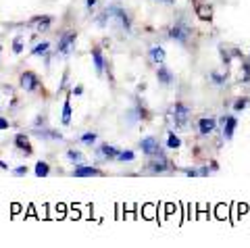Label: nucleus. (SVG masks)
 Returning <instances> with one entry per match:
<instances>
[{"label": "nucleus", "instance_id": "obj_1", "mask_svg": "<svg viewBox=\"0 0 250 248\" xmlns=\"http://www.w3.org/2000/svg\"><path fill=\"white\" fill-rule=\"evenodd\" d=\"M190 106H186L184 103H175V104H171L169 106V111H167V123H169V127H175L179 131H184L188 129V121H190Z\"/></svg>", "mask_w": 250, "mask_h": 248}, {"label": "nucleus", "instance_id": "obj_2", "mask_svg": "<svg viewBox=\"0 0 250 248\" xmlns=\"http://www.w3.org/2000/svg\"><path fill=\"white\" fill-rule=\"evenodd\" d=\"M117 21L119 23V27L125 29V32H131V23H129V17L125 15L123 9H119V6H106V11L103 13V17H98V25H104V21Z\"/></svg>", "mask_w": 250, "mask_h": 248}, {"label": "nucleus", "instance_id": "obj_3", "mask_svg": "<svg viewBox=\"0 0 250 248\" xmlns=\"http://www.w3.org/2000/svg\"><path fill=\"white\" fill-rule=\"evenodd\" d=\"M190 36H192V27L188 25L186 21H177L169 27V38L175 40L177 44H182V46H186L188 42H190Z\"/></svg>", "mask_w": 250, "mask_h": 248}, {"label": "nucleus", "instance_id": "obj_4", "mask_svg": "<svg viewBox=\"0 0 250 248\" xmlns=\"http://www.w3.org/2000/svg\"><path fill=\"white\" fill-rule=\"evenodd\" d=\"M154 161L148 163V171L150 173H167V171H175V165L171 163L165 154H161V157H152Z\"/></svg>", "mask_w": 250, "mask_h": 248}, {"label": "nucleus", "instance_id": "obj_5", "mask_svg": "<svg viewBox=\"0 0 250 248\" xmlns=\"http://www.w3.org/2000/svg\"><path fill=\"white\" fill-rule=\"evenodd\" d=\"M219 123H221V136H223V140H231L233 134H236V127H238L236 115H223V117L219 119Z\"/></svg>", "mask_w": 250, "mask_h": 248}, {"label": "nucleus", "instance_id": "obj_6", "mask_svg": "<svg viewBox=\"0 0 250 248\" xmlns=\"http://www.w3.org/2000/svg\"><path fill=\"white\" fill-rule=\"evenodd\" d=\"M140 148H142V152L146 154V157H161V154H163V148H161L159 140L152 138V136L142 138V142H140Z\"/></svg>", "mask_w": 250, "mask_h": 248}, {"label": "nucleus", "instance_id": "obj_7", "mask_svg": "<svg viewBox=\"0 0 250 248\" xmlns=\"http://www.w3.org/2000/svg\"><path fill=\"white\" fill-rule=\"evenodd\" d=\"M196 127H198V134L200 136H210V134H215L217 131V119L215 117H200L198 123H196Z\"/></svg>", "mask_w": 250, "mask_h": 248}, {"label": "nucleus", "instance_id": "obj_8", "mask_svg": "<svg viewBox=\"0 0 250 248\" xmlns=\"http://www.w3.org/2000/svg\"><path fill=\"white\" fill-rule=\"evenodd\" d=\"M219 169V165L217 163H210V165H205V167H196V169H182L184 171V175H188V177H208L213 171H217Z\"/></svg>", "mask_w": 250, "mask_h": 248}, {"label": "nucleus", "instance_id": "obj_9", "mask_svg": "<svg viewBox=\"0 0 250 248\" xmlns=\"http://www.w3.org/2000/svg\"><path fill=\"white\" fill-rule=\"evenodd\" d=\"M21 88L25 92H36L38 88H40V77H38L36 73H31V71L21 73Z\"/></svg>", "mask_w": 250, "mask_h": 248}, {"label": "nucleus", "instance_id": "obj_10", "mask_svg": "<svg viewBox=\"0 0 250 248\" xmlns=\"http://www.w3.org/2000/svg\"><path fill=\"white\" fill-rule=\"evenodd\" d=\"M75 40H77V32H67L59 40V54H69V52H71Z\"/></svg>", "mask_w": 250, "mask_h": 248}, {"label": "nucleus", "instance_id": "obj_11", "mask_svg": "<svg viewBox=\"0 0 250 248\" xmlns=\"http://www.w3.org/2000/svg\"><path fill=\"white\" fill-rule=\"evenodd\" d=\"M156 80H159V83H163V86H171V83L175 82V75L165 65H159V69H156Z\"/></svg>", "mask_w": 250, "mask_h": 248}, {"label": "nucleus", "instance_id": "obj_12", "mask_svg": "<svg viewBox=\"0 0 250 248\" xmlns=\"http://www.w3.org/2000/svg\"><path fill=\"white\" fill-rule=\"evenodd\" d=\"M148 59H150L152 65H163L165 63V59H167L165 48H163V46H152V48L148 50Z\"/></svg>", "mask_w": 250, "mask_h": 248}, {"label": "nucleus", "instance_id": "obj_13", "mask_svg": "<svg viewBox=\"0 0 250 248\" xmlns=\"http://www.w3.org/2000/svg\"><path fill=\"white\" fill-rule=\"evenodd\" d=\"M92 61H94V67H96V73L103 75L104 73V67H106V61H104L103 50H100L98 46H94V48H92Z\"/></svg>", "mask_w": 250, "mask_h": 248}, {"label": "nucleus", "instance_id": "obj_14", "mask_svg": "<svg viewBox=\"0 0 250 248\" xmlns=\"http://www.w3.org/2000/svg\"><path fill=\"white\" fill-rule=\"evenodd\" d=\"M103 175V171L96 167H85V165H77V169L73 171V177H98Z\"/></svg>", "mask_w": 250, "mask_h": 248}, {"label": "nucleus", "instance_id": "obj_15", "mask_svg": "<svg viewBox=\"0 0 250 248\" xmlns=\"http://www.w3.org/2000/svg\"><path fill=\"white\" fill-rule=\"evenodd\" d=\"M31 25H34L36 32H46V29H50V25H52V17H48V15L34 17V19H31Z\"/></svg>", "mask_w": 250, "mask_h": 248}, {"label": "nucleus", "instance_id": "obj_16", "mask_svg": "<svg viewBox=\"0 0 250 248\" xmlns=\"http://www.w3.org/2000/svg\"><path fill=\"white\" fill-rule=\"evenodd\" d=\"M119 148H115V146H108V144H100L98 146V154L100 157H104L106 161H115L117 157H119Z\"/></svg>", "mask_w": 250, "mask_h": 248}, {"label": "nucleus", "instance_id": "obj_17", "mask_svg": "<svg viewBox=\"0 0 250 248\" xmlns=\"http://www.w3.org/2000/svg\"><path fill=\"white\" fill-rule=\"evenodd\" d=\"M15 146H17L21 152L31 154V144H29V138L25 134H17V136H15Z\"/></svg>", "mask_w": 250, "mask_h": 248}, {"label": "nucleus", "instance_id": "obj_18", "mask_svg": "<svg viewBox=\"0 0 250 248\" xmlns=\"http://www.w3.org/2000/svg\"><path fill=\"white\" fill-rule=\"evenodd\" d=\"M71 113H73V108H71V98H65V103H62V115H61V121H62V125H69L71 123Z\"/></svg>", "mask_w": 250, "mask_h": 248}, {"label": "nucleus", "instance_id": "obj_19", "mask_svg": "<svg viewBox=\"0 0 250 248\" xmlns=\"http://www.w3.org/2000/svg\"><path fill=\"white\" fill-rule=\"evenodd\" d=\"M196 17L202 21H210L213 19V6L210 4H198L196 6Z\"/></svg>", "mask_w": 250, "mask_h": 248}, {"label": "nucleus", "instance_id": "obj_20", "mask_svg": "<svg viewBox=\"0 0 250 248\" xmlns=\"http://www.w3.org/2000/svg\"><path fill=\"white\" fill-rule=\"evenodd\" d=\"M208 80H210V83H215V86H219V88L228 86V73H217V71H210V73H208Z\"/></svg>", "mask_w": 250, "mask_h": 248}, {"label": "nucleus", "instance_id": "obj_21", "mask_svg": "<svg viewBox=\"0 0 250 248\" xmlns=\"http://www.w3.org/2000/svg\"><path fill=\"white\" fill-rule=\"evenodd\" d=\"M67 161H69V163H73V165H83V163H85V157H83L80 150L69 148V150H67Z\"/></svg>", "mask_w": 250, "mask_h": 248}, {"label": "nucleus", "instance_id": "obj_22", "mask_svg": "<svg viewBox=\"0 0 250 248\" xmlns=\"http://www.w3.org/2000/svg\"><path fill=\"white\" fill-rule=\"evenodd\" d=\"M240 82H242V83H250V61H242V67H240Z\"/></svg>", "mask_w": 250, "mask_h": 248}, {"label": "nucleus", "instance_id": "obj_23", "mask_svg": "<svg viewBox=\"0 0 250 248\" xmlns=\"http://www.w3.org/2000/svg\"><path fill=\"white\" fill-rule=\"evenodd\" d=\"M34 134L36 136H40V138H52V140H62V136L59 134V131H50V129H34Z\"/></svg>", "mask_w": 250, "mask_h": 248}, {"label": "nucleus", "instance_id": "obj_24", "mask_svg": "<svg viewBox=\"0 0 250 248\" xmlns=\"http://www.w3.org/2000/svg\"><path fill=\"white\" fill-rule=\"evenodd\" d=\"M34 171H36L38 177H46L50 173V167H48V163H46V161H38L36 167H34Z\"/></svg>", "mask_w": 250, "mask_h": 248}, {"label": "nucleus", "instance_id": "obj_25", "mask_svg": "<svg viewBox=\"0 0 250 248\" xmlns=\"http://www.w3.org/2000/svg\"><path fill=\"white\" fill-rule=\"evenodd\" d=\"M167 148H171V150L182 148V140H179V136H175V131H169V138H167Z\"/></svg>", "mask_w": 250, "mask_h": 248}, {"label": "nucleus", "instance_id": "obj_26", "mask_svg": "<svg viewBox=\"0 0 250 248\" xmlns=\"http://www.w3.org/2000/svg\"><path fill=\"white\" fill-rule=\"evenodd\" d=\"M248 106V96H242V98H236V103H233V113H242L244 108Z\"/></svg>", "mask_w": 250, "mask_h": 248}, {"label": "nucleus", "instance_id": "obj_27", "mask_svg": "<svg viewBox=\"0 0 250 248\" xmlns=\"http://www.w3.org/2000/svg\"><path fill=\"white\" fill-rule=\"evenodd\" d=\"M134 159H136V152L134 150H121L119 157H117V161H121V163H131Z\"/></svg>", "mask_w": 250, "mask_h": 248}, {"label": "nucleus", "instance_id": "obj_28", "mask_svg": "<svg viewBox=\"0 0 250 248\" xmlns=\"http://www.w3.org/2000/svg\"><path fill=\"white\" fill-rule=\"evenodd\" d=\"M48 48H50L48 42H40V44H36L34 48H31V54H44V52H48Z\"/></svg>", "mask_w": 250, "mask_h": 248}, {"label": "nucleus", "instance_id": "obj_29", "mask_svg": "<svg viewBox=\"0 0 250 248\" xmlns=\"http://www.w3.org/2000/svg\"><path fill=\"white\" fill-rule=\"evenodd\" d=\"M82 142L88 144V146H92L94 142H96V134H94V131H88V134H83V136H82Z\"/></svg>", "mask_w": 250, "mask_h": 248}, {"label": "nucleus", "instance_id": "obj_30", "mask_svg": "<svg viewBox=\"0 0 250 248\" xmlns=\"http://www.w3.org/2000/svg\"><path fill=\"white\" fill-rule=\"evenodd\" d=\"M13 52L15 54L23 52V40H21V38H15V40H13Z\"/></svg>", "mask_w": 250, "mask_h": 248}, {"label": "nucleus", "instance_id": "obj_31", "mask_svg": "<svg viewBox=\"0 0 250 248\" xmlns=\"http://www.w3.org/2000/svg\"><path fill=\"white\" fill-rule=\"evenodd\" d=\"M13 173H15V175H25V173H27V167H23V165H21V167H15Z\"/></svg>", "mask_w": 250, "mask_h": 248}, {"label": "nucleus", "instance_id": "obj_32", "mask_svg": "<svg viewBox=\"0 0 250 248\" xmlns=\"http://www.w3.org/2000/svg\"><path fill=\"white\" fill-rule=\"evenodd\" d=\"M71 94H73V96H82V94H83V86H75V88L71 90Z\"/></svg>", "mask_w": 250, "mask_h": 248}, {"label": "nucleus", "instance_id": "obj_33", "mask_svg": "<svg viewBox=\"0 0 250 248\" xmlns=\"http://www.w3.org/2000/svg\"><path fill=\"white\" fill-rule=\"evenodd\" d=\"M2 129H9V121H6L4 117H0V131Z\"/></svg>", "mask_w": 250, "mask_h": 248}, {"label": "nucleus", "instance_id": "obj_34", "mask_svg": "<svg viewBox=\"0 0 250 248\" xmlns=\"http://www.w3.org/2000/svg\"><path fill=\"white\" fill-rule=\"evenodd\" d=\"M96 2H98V0H85V6H88V11H92L94 6H96Z\"/></svg>", "mask_w": 250, "mask_h": 248}, {"label": "nucleus", "instance_id": "obj_35", "mask_svg": "<svg viewBox=\"0 0 250 248\" xmlns=\"http://www.w3.org/2000/svg\"><path fill=\"white\" fill-rule=\"evenodd\" d=\"M0 169H9V165H6V163H2V161H0Z\"/></svg>", "mask_w": 250, "mask_h": 248}, {"label": "nucleus", "instance_id": "obj_36", "mask_svg": "<svg viewBox=\"0 0 250 248\" xmlns=\"http://www.w3.org/2000/svg\"><path fill=\"white\" fill-rule=\"evenodd\" d=\"M161 2H165V4H173L175 0H161Z\"/></svg>", "mask_w": 250, "mask_h": 248}, {"label": "nucleus", "instance_id": "obj_37", "mask_svg": "<svg viewBox=\"0 0 250 248\" xmlns=\"http://www.w3.org/2000/svg\"><path fill=\"white\" fill-rule=\"evenodd\" d=\"M248 61H250V52H248Z\"/></svg>", "mask_w": 250, "mask_h": 248}]
</instances>
